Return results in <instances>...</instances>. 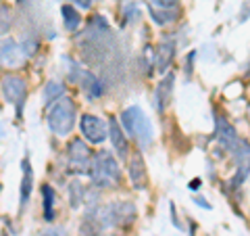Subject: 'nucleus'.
<instances>
[{
  "label": "nucleus",
  "instance_id": "obj_1",
  "mask_svg": "<svg viewBox=\"0 0 250 236\" xmlns=\"http://www.w3.org/2000/svg\"><path fill=\"white\" fill-rule=\"evenodd\" d=\"M121 123H123V130L127 132L129 136H134L144 148L150 146L152 138H154V130H152L150 119H148L146 113L140 107L125 109L123 115H121Z\"/></svg>",
  "mask_w": 250,
  "mask_h": 236
},
{
  "label": "nucleus",
  "instance_id": "obj_2",
  "mask_svg": "<svg viewBox=\"0 0 250 236\" xmlns=\"http://www.w3.org/2000/svg\"><path fill=\"white\" fill-rule=\"evenodd\" d=\"M92 184L98 188L113 186L121 180V169L115 157L108 151H100L92 161V171H90Z\"/></svg>",
  "mask_w": 250,
  "mask_h": 236
},
{
  "label": "nucleus",
  "instance_id": "obj_3",
  "mask_svg": "<svg viewBox=\"0 0 250 236\" xmlns=\"http://www.w3.org/2000/svg\"><path fill=\"white\" fill-rule=\"evenodd\" d=\"M48 125L54 134L59 136H67L75 125V103L71 98L62 96L52 105L48 113Z\"/></svg>",
  "mask_w": 250,
  "mask_h": 236
},
{
  "label": "nucleus",
  "instance_id": "obj_4",
  "mask_svg": "<svg viewBox=\"0 0 250 236\" xmlns=\"http://www.w3.org/2000/svg\"><path fill=\"white\" fill-rule=\"evenodd\" d=\"M233 161H236V176L231 178V188H238L250 174V142L248 140H238L231 148Z\"/></svg>",
  "mask_w": 250,
  "mask_h": 236
},
{
  "label": "nucleus",
  "instance_id": "obj_5",
  "mask_svg": "<svg viewBox=\"0 0 250 236\" xmlns=\"http://www.w3.org/2000/svg\"><path fill=\"white\" fill-rule=\"evenodd\" d=\"M2 92H4V98L9 100L11 105H15L17 113L21 115V109H23V103H25V96H27V86H25V80L19 75H4L2 77Z\"/></svg>",
  "mask_w": 250,
  "mask_h": 236
},
{
  "label": "nucleus",
  "instance_id": "obj_6",
  "mask_svg": "<svg viewBox=\"0 0 250 236\" xmlns=\"http://www.w3.org/2000/svg\"><path fill=\"white\" fill-rule=\"evenodd\" d=\"M90 159L92 157L88 144L80 138L71 140V144H69V167H71V171H75V174H90L92 169Z\"/></svg>",
  "mask_w": 250,
  "mask_h": 236
},
{
  "label": "nucleus",
  "instance_id": "obj_7",
  "mask_svg": "<svg viewBox=\"0 0 250 236\" xmlns=\"http://www.w3.org/2000/svg\"><path fill=\"white\" fill-rule=\"evenodd\" d=\"M80 125H82L83 136L88 138L92 144H100V142H104V140H106V125H104V121L100 119V117H96V115H83Z\"/></svg>",
  "mask_w": 250,
  "mask_h": 236
},
{
  "label": "nucleus",
  "instance_id": "obj_8",
  "mask_svg": "<svg viewBox=\"0 0 250 236\" xmlns=\"http://www.w3.org/2000/svg\"><path fill=\"white\" fill-rule=\"evenodd\" d=\"M173 84H175V75L167 73L163 77V82L159 84V88L154 92V107L159 113H165V109L171 105V98H173Z\"/></svg>",
  "mask_w": 250,
  "mask_h": 236
},
{
  "label": "nucleus",
  "instance_id": "obj_9",
  "mask_svg": "<svg viewBox=\"0 0 250 236\" xmlns=\"http://www.w3.org/2000/svg\"><path fill=\"white\" fill-rule=\"evenodd\" d=\"M21 59H23V50L19 48V44L15 42L13 38H4V40L0 42V63L15 67L21 63Z\"/></svg>",
  "mask_w": 250,
  "mask_h": 236
},
{
  "label": "nucleus",
  "instance_id": "obj_10",
  "mask_svg": "<svg viewBox=\"0 0 250 236\" xmlns=\"http://www.w3.org/2000/svg\"><path fill=\"white\" fill-rule=\"evenodd\" d=\"M175 59V42L169 40V38H165L159 48H156V59H154V67L159 69V71H167L169 65L173 63Z\"/></svg>",
  "mask_w": 250,
  "mask_h": 236
},
{
  "label": "nucleus",
  "instance_id": "obj_11",
  "mask_svg": "<svg viewBox=\"0 0 250 236\" xmlns=\"http://www.w3.org/2000/svg\"><path fill=\"white\" fill-rule=\"evenodd\" d=\"M108 136H111V142L115 146V153L125 159V155H127L129 146H127V140H125V132L121 130V125L117 123V119H113V117L108 119Z\"/></svg>",
  "mask_w": 250,
  "mask_h": 236
},
{
  "label": "nucleus",
  "instance_id": "obj_12",
  "mask_svg": "<svg viewBox=\"0 0 250 236\" xmlns=\"http://www.w3.org/2000/svg\"><path fill=\"white\" fill-rule=\"evenodd\" d=\"M77 84L82 86V88L85 90V94H88L90 98H98L100 94H103V84L98 82V77L94 75L92 71H88V69H82L80 77H77Z\"/></svg>",
  "mask_w": 250,
  "mask_h": 236
},
{
  "label": "nucleus",
  "instance_id": "obj_13",
  "mask_svg": "<svg viewBox=\"0 0 250 236\" xmlns=\"http://www.w3.org/2000/svg\"><path fill=\"white\" fill-rule=\"evenodd\" d=\"M217 138H219V142H221V146H225L228 151H231L233 146H236L238 142V132L236 128H233L231 123H228L225 119H219V128H217Z\"/></svg>",
  "mask_w": 250,
  "mask_h": 236
},
{
  "label": "nucleus",
  "instance_id": "obj_14",
  "mask_svg": "<svg viewBox=\"0 0 250 236\" xmlns=\"http://www.w3.org/2000/svg\"><path fill=\"white\" fill-rule=\"evenodd\" d=\"M129 178L134 182L136 188H144L146 184V171H144V161H142V155H131L129 159Z\"/></svg>",
  "mask_w": 250,
  "mask_h": 236
},
{
  "label": "nucleus",
  "instance_id": "obj_15",
  "mask_svg": "<svg viewBox=\"0 0 250 236\" xmlns=\"http://www.w3.org/2000/svg\"><path fill=\"white\" fill-rule=\"evenodd\" d=\"M21 167H23V180H21V209L25 207V203L29 201V194H31V184H34V171H31V163L29 159L21 161Z\"/></svg>",
  "mask_w": 250,
  "mask_h": 236
},
{
  "label": "nucleus",
  "instance_id": "obj_16",
  "mask_svg": "<svg viewBox=\"0 0 250 236\" xmlns=\"http://www.w3.org/2000/svg\"><path fill=\"white\" fill-rule=\"evenodd\" d=\"M111 211H113V217H115V224L119 222H125V219H134L136 217V209L131 203H113L111 205Z\"/></svg>",
  "mask_w": 250,
  "mask_h": 236
},
{
  "label": "nucleus",
  "instance_id": "obj_17",
  "mask_svg": "<svg viewBox=\"0 0 250 236\" xmlns=\"http://www.w3.org/2000/svg\"><path fill=\"white\" fill-rule=\"evenodd\" d=\"M65 96V86L61 82H48L44 86V105L50 107L52 103H57L59 98Z\"/></svg>",
  "mask_w": 250,
  "mask_h": 236
},
{
  "label": "nucleus",
  "instance_id": "obj_18",
  "mask_svg": "<svg viewBox=\"0 0 250 236\" xmlns=\"http://www.w3.org/2000/svg\"><path fill=\"white\" fill-rule=\"evenodd\" d=\"M61 13H62V19H65V27H67L69 31H75L77 27H80L82 17H80V13H77L71 4H65V6L61 9Z\"/></svg>",
  "mask_w": 250,
  "mask_h": 236
},
{
  "label": "nucleus",
  "instance_id": "obj_19",
  "mask_svg": "<svg viewBox=\"0 0 250 236\" xmlns=\"http://www.w3.org/2000/svg\"><path fill=\"white\" fill-rule=\"evenodd\" d=\"M42 194H44V217L50 219L54 217V213H52V205H54V190L50 186H42Z\"/></svg>",
  "mask_w": 250,
  "mask_h": 236
},
{
  "label": "nucleus",
  "instance_id": "obj_20",
  "mask_svg": "<svg viewBox=\"0 0 250 236\" xmlns=\"http://www.w3.org/2000/svg\"><path fill=\"white\" fill-rule=\"evenodd\" d=\"M69 196H71V207L77 209L83 203V186L80 182H71L69 184Z\"/></svg>",
  "mask_w": 250,
  "mask_h": 236
},
{
  "label": "nucleus",
  "instance_id": "obj_21",
  "mask_svg": "<svg viewBox=\"0 0 250 236\" xmlns=\"http://www.w3.org/2000/svg\"><path fill=\"white\" fill-rule=\"evenodd\" d=\"M150 15H152L154 23H159V25H165V23H169L171 19H175V13L171 11V9H159V11H154L152 6H150Z\"/></svg>",
  "mask_w": 250,
  "mask_h": 236
},
{
  "label": "nucleus",
  "instance_id": "obj_22",
  "mask_svg": "<svg viewBox=\"0 0 250 236\" xmlns=\"http://www.w3.org/2000/svg\"><path fill=\"white\" fill-rule=\"evenodd\" d=\"M9 27H11V15L9 11L0 9V36H4L9 31Z\"/></svg>",
  "mask_w": 250,
  "mask_h": 236
},
{
  "label": "nucleus",
  "instance_id": "obj_23",
  "mask_svg": "<svg viewBox=\"0 0 250 236\" xmlns=\"http://www.w3.org/2000/svg\"><path fill=\"white\" fill-rule=\"evenodd\" d=\"M40 236H67L65 228H46L40 232Z\"/></svg>",
  "mask_w": 250,
  "mask_h": 236
},
{
  "label": "nucleus",
  "instance_id": "obj_24",
  "mask_svg": "<svg viewBox=\"0 0 250 236\" xmlns=\"http://www.w3.org/2000/svg\"><path fill=\"white\" fill-rule=\"evenodd\" d=\"M150 2L154 4V6H159V9H171L177 0H150Z\"/></svg>",
  "mask_w": 250,
  "mask_h": 236
},
{
  "label": "nucleus",
  "instance_id": "obj_25",
  "mask_svg": "<svg viewBox=\"0 0 250 236\" xmlns=\"http://www.w3.org/2000/svg\"><path fill=\"white\" fill-rule=\"evenodd\" d=\"M69 2H73V4H77V6H80V9H90L92 0H69Z\"/></svg>",
  "mask_w": 250,
  "mask_h": 236
},
{
  "label": "nucleus",
  "instance_id": "obj_26",
  "mask_svg": "<svg viewBox=\"0 0 250 236\" xmlns=\"http://www.w3.org/2000/svg\"><path fill=\"white\" fill-rule=\"evenodd\" d=\"M188 188H190V190H198V188H200V180H194V182H190V186H188Z\"/></svg>",
  "mask_w": 250,
  "mask_h": 236
},
{
  "label": "nucleus",
  "instance_id": "obj_27",
  "mask_svg": "<svg viewBox=\"0 0 250 236\" xmlns=\"http://www.w3.org/2000/svg\"><path fill=\"white\" fill-rule=\"evenodd\" d=\"M194 203H198V205H200V207H205V209H210V205H208V203H207L205 199H196Z\"/></svg>",
  "mask_w": 250,
  "mask_h": 236
},
{
  "label": "nucleus",
  "instance_id": "obj_28",
  "mask_svg": "<svg viewBox=\"0 0 250 236\" xmlns=\"http://www.w3.org/2000/svg\"><path fill=\"white\" fill-rule=\"evenodd\" d=\"M2 136H4V125L0 123V138H2Z\"/></svg>",
  "mask_w": 250,
  "mask_h": 236
}]
</instances>
